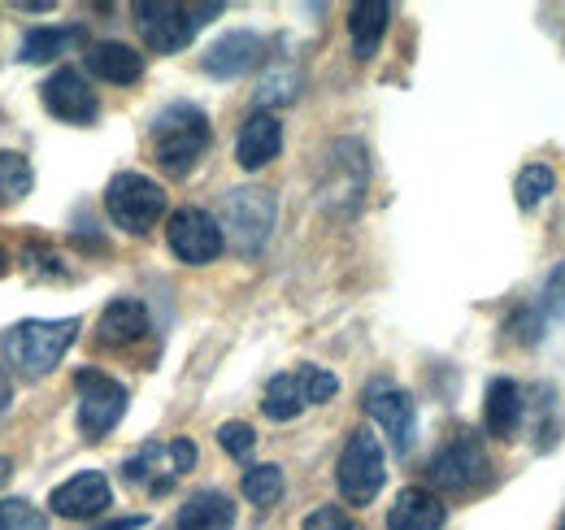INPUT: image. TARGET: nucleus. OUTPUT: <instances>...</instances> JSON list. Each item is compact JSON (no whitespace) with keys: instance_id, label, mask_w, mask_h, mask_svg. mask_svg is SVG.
<instances>
[{"instance_id":"1","label":"nucleus","mask_w":565,"mask_h":530,"mask_svg":"<svg viewBox=\"0 0 565 530\" xmlns=\"http://www.w3.org/2000/svg\"><path fill=\"white\" fill-rule=\"evenodd\" d=\"M210 139L213 131L205 109H196L188 100H174V105H166L152 118V157L174 179H183V174L196 170V161L210 152Z\"/></svg>"},{"instance_id":"2","label":"nucleus","mask_w":565,"mask_h":530,"mask_svg":"<svg viewBox=\"0 0 565 530\" xmlns=\"http://www.w3.org/2000/svg\"><path fill=\"white\" fill-rule=\"evenodd\" d=\"M78 339V318H26L13 331L4 335V357L13 370L40 379L49 370L62 365V357L71 352V343Z\"/></svg>"},{"instance_id":"3","label":"nucleus","mask_w":565,"mask_h":530,"mask_svg":"<svg viewBox=\"0 0 565 530\" xmlns=\"http://www.w3.org/2000/svg\"><path fill=\"white\" fill-rule=\"evenodd\" d=\"M222 13V4H174V0H136V26L152 53H183L192 35Z\"/></svg>"},{"instance_id":"4","label":"nucleus","mask_w":565,"mask_h":530,"mask_svg":"<svg viewBox=\"0 0 565 530\" xmlns=\"http://www.w3.org/2000/svg\"><path fill=\"white\" fill-rule=\"evenodd\" d=\"M217 226H222V240L239 257H257L275 231V197L266 188H231L222 197Z\"/></svg>"},{"instance_id":"5","label":"nucleus","mask_w":565,"mask_h":530,"mask_svg":"<svg viewBox=\"0 0 565 530\" xmlns=\"http://www.w3.org/2000/svg\"><path fill=\"white\" fill-rule=\"evenodd\" d=\"M105 209H109L114 226H122L127 235H148V231L166 218L170 200H166V188L152 183L148 174L122 170V174H114L109 188H105Z\"/></svg>"},{"instance_id":"6","label":"nucleus","mask_w":565,"mask_h":530,"mask_svg":"<svg viewBox=\"0 0 565 530\" xmlns=\"http://www.w3.org/2000/svg\"><path fill=\"white\" fill-rule=\"evenodd\" d=\"M335 483H340V496L349 505H370L383 483H387V457H383V444L374 431H353L344 453H340V465H335Z\"/></svg>"},{"instance_id":"7","label":"nucleus","mask_w":565,"mask_h":530,"mask_svg":"<svg viewBox=\"0 0 565 530\" xmlns=\"http://www.w3.org/2000/svg\"><path fill=\"white\" fill-rule=\"evenodd\" d=\"M488 448L475 431H457L448 444H439V453L430 457L426 474H430V487L439 491H470L479 483H488Z\"/></svg>"},{"instance_id":"8","label":"nucleus","mask_w":565,"mask_h":530,"mask_svg":"<svg viewBox=\"0 0 565 530\" xmlns=\"http://www.w3.org/2000/svg\"><path fill=\"white\" fill-rule=\"evenodd\" d=\"M196 465V444L192 439H170V444H143L136 457H127L122 478L131 487H143L152 496L170 491L188 469Z\"/></svg>"},{"instance_id":"9","label":"nucleus","mask_w":565,"mask_h":530,"mask_svg":"<svg viewBox=\"0 0 565 530\" xmlns=\"http://www.w3.org/2000/svg\"><path fill=\"white\" fill-rule=\"evenodd\" d=\"M74 388H78V431L87 439H105L127 413V388L100 370H78Z\"/></svg>"},{"instance_id":"10","label":"nucleus","mask_w":565,"mask_h":530,"mask_svg":"<svg viewBox=\"0 0 565 530\" xmlns=\"http://www.w3.org/2000/svg\"><path fill=\"white\" fill-rule=\"evenodd\" d=\"M365 183H370V161H365V148L356 139H340L331 144L327 152V174H322V204L331 213H353L361 197H365Z\"/></svg>"},{"instance_id":"11","label":"nucleus","mask_w":565,"mask_h":530,"mask_svg":"<svg viewBox=\"0 0 565 530\" xmlns=\"http://www.w3.org/2000/svg\"><path fill=\"white\" fill-rule=\"evenodd\" d=\"M166 244H170V253L183 265H210V262H217L222 248H226L217 218L205 213V209H196V204H183V209L170 213V222H166Z\"/></svg>"},{"instance_id":"12","label":"nucleus","mask_w":565,"mask_h":530,"mask_svg":"<svg viewBox=\"0 0 565 530\" xmlns=\"http://www.w3.org/2000/svg\"><path fill=\"white\" fill-rule=\"evenodd\" d=\"M365 413L383 426V435L392 439V448L405 457L409 448H414V431H418V409H414V396L405 392V388H396V383H387V379H374L370 388H365Z\"/></svg>"},{"instance_id":"13","label":"nucleus","mask_w":565,"mask_h":530,"mask_svg":"<svg viewBox=\"0 0 565 530\" xmlns=\"http://www.w3.org/2000/svg\"><path fill=\"white\" fill-rule=\"evenodd\" d=\"M44 105H49V114H53L57 123H71V127H87V123H96V114H100V100H96L92 83L83 78V70H74V66H62L49 74V83H44Z\"/></svg>"},{"instance_id":"14","label":"nucleus","mask_w":565,"mask_h":530,"mask_svg":"<svg viewBox=\"0 0 565 530\" xmlns=\"http://www.w3.org/2000/svg\"><path fill=\"white\" fill-rule=\"evenodd\" d=\"M114 505V491H109V478L100 469H83L66 478L53 496H49V509L66 522H87V518H100L105 509Z\"/></svg>"},{"instance_id":"15","label":"nucleus","mask_w":565,"mask_h":530,"mask_svg":"<svg viewBox=\"0 0 565 530\" xmlns=\"http://www.w3.org/2000/svg\"><path fill=\"white\" fill-rule=\"evenodd\" d=\"M266 57V40L262 35H253V31H226L217 44H210V53H205V74L213 78H239V74H248V70L257 66Z\"/></svg>"},{"instance_id":"16","label":"nucleus","mask_w":565,"mask_h":530,"mask_svg":"<svg viewBox=\"0 0 565 530\" xmlns=\"http://www.w3.org/2000/svg\"><path fill=\"white\" fill-rule=\"evenodd\" d=\"M279 152H282V123L279 118H275V114H266V109L248 114V123L239 127V139H235V161H239L244 170H262V166H270Z\"/></svg>"},{"instance_id":"17","label":"nucleus","mask_w":565,"mask_h":530,"mask_svg":"<svg viewBox=\"0 0 565 530\" xmlns=\"http://www.w3.org/2000/svg\"><path fill=\"white\" fill-rule=\"evenodd\" d=\"M448 509L430 487H405L387 509V530H444Z\"/></svg>"},{"instance_id":"18","label":"nucleus","mask_w":565,"mask_h":530,"mask_svg":"<svg viewBox=\"0 0 565 530\" xmlns=\"http://www.w3.org/2000/svg\"><path fill=\"white\" fill-rule=\"evenodd\" d=\"M143 335H148V309H143L140 300H131V296L109 300L100 322H96V339L105 348H131V343H140Z\"/></svg>"},{"instance_id":"19","label":"nucleus","mask_w":565,"mask_h":530,"mask_svg":"<svg viewBox=\"0 0 565 530\" xmlns=\"http://www.w3.org/2000/svg\"><path fill=\"white\" fill-rule=\"evenodd\" d=\"M83 66H87V74H96L100 83H118V87H127V83H140L143 57L131 49V44L100 40V44H92V49L83 53Z\"/></svg>"},{"instance_id":"20","label":"nucleus","mask_w":565,"mask_h":530,"mask_svg":"<svg viewBox=\"0 0 565 530\" xmlns=\"http://www.w3.org/2000/svg\"><path fill=\"white\" fill-rule=\"evenodd\" d=\"M522 409H526L522 388L513 379H492L488 383V396H483V426H488V435L513 439L518 426H522Z\"/></svg>"},{"instance_id":"21","label":"nucleus","mask_w":565,"mask_h":530,"mask_svg":"<svg viewBox=\"0 0 565 530\" xmlns=\"http://www.w3.org/2000/svg\"><path fill=\"white\" fill-rule=\"evenodd\" d=\"M235 527V500L226 491H196L179 509L174 530H231Z\"/></svg>"},{"instance_id":"22","label":"nucleus","mask_w":565,"mask_h":530,"mask_svg":"<svg viewBox=\"0 0 565 530\" xmlns=\"http://www.w3.org/2000/svg\"><path fill=\"white\" fill-rule=\"evenodd\" d=\"M387 22H392V4L387 0H361L349 13V35H353V53L361 62H370L387 35Z\"/></svg>"},{"instance_id":"23","label":"nucleus","mask_w":565,"mask_h":530,"mask_svg":"<svg viewBox=\"0 0 565 530\" xmlns=\"http://www.w3.org/2000/svg\"><path fill=\"white\" fill-rule=\"evenodd\" d=\"M83 40H87V31L78 22H71V26H35L22 40V62L26 66H44V62H53L62 53H74Z\"/></svg>"},{"instance_id":"24","label":"nucleus","mask_w":565,"mask_h":530,"mask_svg":"<svg viewBox=\"0 0 565 530\" xmlns=\"http://www.w3.org/2000/svg\"><path fill=\"white\" fill-rule=\"evenodd\" d=\"M305 388H300V374L291 370V374H275L270 379V388H266V396H262V413L270 417V422H291V417H300L305 413Z\"/></svg>"},{"instance_id":"25","label":"nucleus","mask_w":565,"mask_h":530,"mask_svg":"<svg viewBox=\"0 0 565 530\" xmlns=\"http://www.w3.org/2000/svg\"><path fill=\"white\" fill-rule=\"evenodd\" d=\"M300 70L291 66V62H275V66L262 74V83H257V105L270 114L275 105H291L296 96H300Z\"/></svg>"},{"instance_id":"26","label":"nucleus","mask_w":565,"mask_h":530,"mask_svg":"<svg viewBox=\"0 0 565 530\" xmlns=\"http://www.w3.org/2000/svg\"><path fill=\"white\" fill-rule=\"evenodd\" d=\"M31 183H35L31 161L22 152H0V209L18 204V200L31 192Z\"/></svg>"},{"instance_id":"27","label":"nucleus","mask_w":565,"mask_h":530,"mask_svg":"<svg viewBox=\"0 0 565 530\" xmlns=\"http://www.w3.org/2000/svg\"><path fill=\"white\" fill-rule=\"evenodd\" d=\"M282 469L279 465H253L248 474H244V483H239V491H244V500L248 505H262V509H270V505H279L282 500Z\"/></svg>"},{"instance_id":"28","label":"nucleus","mask_w":565,"mask_h":530,"mask_svg":"<svg viewBox=\"0 0 565 530\" xmlns=\"http://www.w3.org/2000/svg\"><path fill=\"white\" fill-rule=\"evenodd\" d=\"M553 188H557V174L544 166V161H535V166H526L522 174H518V183H513V197H518V209H535L544 197H553Z\"/></svg>"},{"instance_id":"29","label":"nucleus","mask_w":565,"mask_h":530,"mask_svg":"<svg viewBox=\"0 0 565 530\" xmlns=\"http://www.w3.org/2000/svg\"><path fill=\"white\" fill-rule=\"evenodd\" d=\"M531 314H535L544 327H553L557 318H565V262H557V269L548 274V283H544L540 300L531 305Z\"/></svg>"},{"instance_id":"30","label":"nucleus","mask_w":565,"mask_h":530,"mask_svg":"<svg viewBox=\"0 0 565 530\" xmlns=\"http://www.w3.org/2000/svg\"><path fill=\"white\" fill-rule=\"evenodd\" d=\"M0 530H49V518L31 500H4L0 505Z\"/></svg>"},{"instance_id":"31","label":"nucleus","mask_w":565,"mask_h":530,"mask_svg":"<svg viewBox=\"0 0 565 530\" xmlns=\"http://www.w3.org/2000/svg\"><path fill=\"white\" fill-rule=\"evenodd\" d=\"M296 374H300V388H305L309 404H327V400L340 392V379L331 370H322V365H300Z\"/></svg>"},{"instance_id":"32","label":"nucleus","mask_w":565,"mask_h":530,"mask_svg":"<svg viewBox=\"0 0 565 530\" xmlns=\"http://www.w3.org/2000/svg\"><path fill=\"white\" fill-rule=\"evenodd\" d=\"M217 444H222V453H231L235 462H244L257 448V431L248 422H222L217 426Z\"/></svg>"},{"instance_id":"33","label":"nucleus","mask_w":565,"mask_h":530,"mask_svg":"<svg viewBox=\"0 0 565 530\" xmlns=\"http://www.w3.org/2000/svg\"><path fill=\"white\" fill-rule=\"evenodd\" d=\"M305 530H361V527H356L340 505H322V509H313V513L305 518Z\"/></svg>"},{"instance_id":"34","label":"nucleus","mask_w":565,"mask_h":530,"mask_svg":"<svg viewBox=\"0 0 565 530\" xmlns=\"http://www.w3.org/2000/svg\"><path fill=\"white\" fill-rule=\"evenodd\" d=\"M9 400H13V379H9L4 370H0V413L9 409Z\"/></svg>"},{"instance_id":"35","label":"nucleus","mask_w":565,"mask_h":530,"mask_svg":"<svg viewBox=\"0 0 565 530\" xmlns=\"http://www.w3.org/2000/svg\"><path fill=\"white\" fill-rule=\"evenodd\" d=\"M143 527V518H122V522H109V527H100V530H140Z\"/></svg>"},{"instance_id":"36","label":"nucleus","mask_w":565,"mask_h":530,"mask_svg":"<svg viewBox=\"0 0 565 530\" xmlns=\"http://www.w3.org/2000/svg\"><path fill=\"white\" fill-rule=\"evenodd\" d=\"M9 474H13V465H9V462H4V457H0V487L9 483Z\"/></svg>"},{"instance_id":"37","label":"nucleus","mask_w":565,"mask_h":530,"mask_svg":"<svg viewBox=\"0 0 565 530\" xmlns=\"http://www.w3.org/2000/svg\"><path fill=\"white\" fill-rule=\"evenodd\" d=\"M4 269H9V253H4V248H0V274H4Z\"/></svg>"},{"instance_id":"38","label":"nucleus","mask_w":565,"mask_h":530,"mask_svg":"<svg viewBox=\"0 0 565 530\" xmlns=\"http://www.w3.org/2000/svg\"><path fill=\"white\" fill-rule=\"evenodd\" d=\"M557 530H565V518H562V527H557Z\"/></svg>"}]
</instances>
